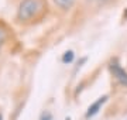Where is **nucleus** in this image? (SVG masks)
Listing matches in <instances>:
<instances>
[{
    "label": "nucleus",
    "instance_id": "nucleus-5",
    "mask_svg": "<svg viewBox=\"0 0 127 120\" xmlns=\"http://www.w3.org/2000/svg\"><path fill=\"white\" fill-rule=\"evenodd\" d=\"M73 60H75V52H73L72 50L65 51V52H64V55H62V58H61V61H62V62H64L65 65L72 64Z\"/></svg>",
    "mask_w": 127,
    "mask_h": 120
},
{
    "label": "nucleus",
    "instance_id": "nucleus-7",
    "mask_svg": "<svg viewBox=\"0 0 127 120\" xmlns=\"http://www.w3.org/2000/svg\"><path fill=\"white\" fill-rule=\"evenodd\" d=\"M7 35H9V34H7V30L0 26V48L4 45V42L7 41Z\"/></svg>",
    "mask_w": 127,
    "mask_h": 120
},
{
    "label": "nucleus",
    "instance_id": "nucleus-2",
    "mask_svg": "<svg viewBox=\"0 0 127 120\" xmlns=\"http://www.w3.org/2000/svg\"><path fill=\"white\" fill-rule=\"evenodd\" d=\"M109 69H110V72H112V75L114 76V79H116L120 85H123V86L127 88V71L119 64L117 60H113L110 62Z\"/></svg>",
    "mask_w": 127,
    "mask_h": 120
},
{
    "label": "nucleus",
    "instance_id": "nucleus-8",
    "mask_svg": "<svg viewBox=\"0 0 127 120\" xmlns=\"http://www.w3.org/2000/svg\"><path fill=\"white\" fill-rule=\"evenodd\" d=\"M86 61H88V58H86V57H82L81 60L78 61V64H76V66H75V71H73V74H76L78 71H79V69H81V68H82V65L85 64Z\"/></svg>",
    "mask_w": 127,
    "mask_h": 120
},
{
    "label": "nucleus",
    "instance_id": "nucleus-3",
    "mask_svg": "<svg viewBox=\"0 0 127 120\" xmlns=\"http://www.w3.org/2000/svg\"><path fill=\"white\" fill-rule=\"evenodd\" d=\"M107 99H109V96L107 95H104V96L99 97L96 102H93L91 106L88 107V110H86V115H85V117L86 119H92L93 116H96L97 113L100 112V109H102V106H103L104 103L107 102Z\"/></svg>",
    "mask_w": 127,
    "mask_h": 120
},
{
    "label": "nucleus",
    "instance_id": "nucleus-4",
    "mask_svg": "<svg viewBox=\"0 0 127 120\" xmlns=\"http://www.w3.org/2000/svg\"><path fill=\"white\" fill-rule=\"evenodd\" d=\"M54 4L61 10H69L75 4V0H52Z\"/></svg>",
    "mask_w": 127,
    "mask_h": 120
},
{
    "label": "nucleus",
    "instance_id": "nucleus-6",
    "mask_svg": "<svg viewBox=\"0 0 127 120\" xmlns=\"http://www.w3.org/2000/svg\"><path fill=\"white\" fill-rule=\"evenodd\" d=\"M88 1L89 4H93V6H97V7H103V6H107L110 4L113 0H85Z\"/></svg>",
    "mask_w": 127,
    "mask_h": 120
},
{
    "label": "nucleus",
    "instance_id": "nucleus-1",
    "mask_svg": "<svg viewBox=\"0 0 127 120\" xmlns=\"http://www.w3.org/2000/svg\"><path fill=\"white\" fill-rule=\"evenodd\" d=\"M44 9H45L44 0H20L16 19L20 23H27L30 20L35 19L37 16H40Z\"/></svg>",
    "mask_w": 127,
    "mask_h": 120
},
{
    "label": "nucleus",
    "instance_id": "nucleus-9",
    "mask_svg": "<svg viewBox=\"0 0 127 120\" xmlns=\"http://www.w3.org/2000/svg\"><path fill=\"white\" fill-rule=\"evenodd\" d=\"M40 120H52V115H51L50 112H44V113L41 115Z\"/></svg>",
    "mask_w": 127,
    "mask_h": 120
},
{
    "label": "nucleus",
    "instance_id": "nucleus-10",
    "mask_svg": "<svg viewBox=\"0 0 127 120\" xmlns=\"http://www.w3.org/2000/svg\"><path fill=\"white\" fill-rule=\"evenodd\" d=\"M0 120H3V117H1V115H0Z\"/></svg>",
    "mask_w": 127,
    "mask_h": 120
}]
</instances>
